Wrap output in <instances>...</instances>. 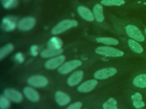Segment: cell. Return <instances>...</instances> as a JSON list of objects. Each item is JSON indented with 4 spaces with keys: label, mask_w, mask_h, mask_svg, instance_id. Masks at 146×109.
Wrapping results in <instances>:
<instances>
[{
    "label": "cell",
    "mask_w": 146,
    "mask_h": 109,
    "mask_svg": "<svg viewBox=\"0 0 146 109\" xmlns=\"http://www.w3.org/2000/svg\"><path fill=\"white\" fill-rule=\"evenodd\" d=\"M96 41L98 43H102L106 45H117L119 41L112 37H100L96 38Z\"/></svg>",
    "instance_id": "cell-21"
},
{
    "label": "cell",
    "mask_w": 146,
    "mask_h": 109,
    "mask_svg": "<svg viewBox=\"0 0 146 109\" xmlns=\"http://www.w3.org/2000/svg\"><path fill=\"white\" fill-rule=\"evenodd\" d=\"M65 58L66 57L64 56L59 55L57 57L47 60L45 62L44 66L47 69H55L62 65V64L65 61Z\"/></svg>",
    "instance_id": "cell-9"
},
{
    "label": "cell",
    "mask_w": 146,
    "mask_h": 109,
    "mask_svg": "<svg viewBox=\"0 0 146 109\" xmlns=\"http://www.w3.org/2000/svg\"><path fill=\"white\" fill-rule=\"evenodd\" d=\"M36 24V19L31 16H27L21 19L18 23V28L23 31L31 30Z\"/></svg>",
    "instance_id": "cell-6"
},
{
    "label": "cell",
    "mask_w": 146,
    "mask_h": 109,
    "mask_svg": "<svg viewBox=\"0 0 146 109\" xmlns=\"http://www.w3.org/2000/svg\"><path fill=\"white\" fill-rule=\"evenodd\" d=\"M55 98L56 102L60 106H66L71 102L70 97L66 93L61 91L56 92Z\"/></svg>",
    "instance_id": "cell-14"
},
{
    "label": "cell",
    "mask_w": 146,
    "mask_h": 109,
    "mask_svg": "<svg viewBox=\"0 0 146 109\" xmlns=\"http://www.w3.org/2000/svg\"><path fill=\"white\" fill-rule=\"evenodd\" d=\"M63 52V50L62 49L55 50L52 49H46L43 50L40 53V56L43 58H48L54 57L57 55H59L61 53H62Z\"/></svg>",
    "instance_id": "cell-17"
},
{
    "label": "cell",
    "mask_w": 146,
    "mask_h": 109,
    "mask_svg": "<svg viewBox=\"0 0 146 109\" xmlns=\"http://www.w3.org/2000/svg\"><path fill=\"white\" fill-rule=\"evenodd\" d=\"M95 52L99 54L108 57H120L124 55L123 51L108 46L98 47L95 49Z\"/></svg>",
    "instance_id": "cell-2"
},
{
    "label": "cell",
    "mask_w": 146,
    "mask_h": 109,
    "mask_svg": "<svg viewBox=\"0 0 146 109\" xmlns=\"http://www.w3.org/2000/svg\"><path fill=\"white\" fill-rule=\"evenodd\" d=\"M117 73V70L114 68H106L96 71L94 77L98 79H105L114 76Z\"/></svg>",
    "instance_id": "cell-10"
},
{
    "label": "cell",
    "mask_w": 146,
    "mask_h": 109,
    "mask_svg": "<svg viewBox=\"0 0 146 109\" xmlns=\"http://www.w3.org/2000/svg\"><path fill=\"white\" fill-rule=\"evenodd\" d=\"M98 84L96 79H90L83 82L78 87V91L81 93H88L95 89Z\"/></svg>",
    "instance_id": "cell-11"
},
{
    "label": "cell",
    "mask_w": 146,
    "mask_h": 109,
    "mask_svg": "<svg viewBox=\"0 0 146 109\" xmlns=\"http://www.w3.org/2000/svg\"><path fill=\"white\" fill-rule=\"evenodd\" d=\"M133 105L136 108H140L145 106L144 102L142 100V95L140 93H136L131 96Z\"/></svg>",
    "instance_id": "cell-19"
},
{
    "label": "cell",
    "mask_w": 146,
    "mask_h": 109,
    "mask_svg": "<svg viewBox=\"0 0 146 109\" xmlns=\"http://www.w3.org/2000/svg\"><path fill=\"white\" fill-rule=\"evenodd\" d=\"M125 32L128 36L139 41H143L144 37L140 30L135 26L128 25L125 28Z\"/></svg>",
    "instance_id": "cell-7"
},
{
    "label": "cell",
    "mask_w": 146,
    "mask_h": 109,
    "mask_svg": "<svg viewBox=\"0 0 146 109\" xmlns=\"http://www.w3.org/2000/svg\"><path fill=\"white\" fill-rule=\"evenodd\" d=\"M145 35H146V28H145Z\"/></svg>",
    "instance_id": "cell-31"
},
{
    "label": "cell",
    "mask_w": 146,
    "mask_h": 109,
    "mask_svg": "<svg viewBox=\"0 0 146 109\" xmlns=\"http://www.w3.org/2000/svg\"><path fill=\"white\" fill-rule=\"evenodd\" d=\"M103 109H117V101L113 98H110L103 104Z\"/></svg>",
    "instance_id": "cell-24"
},
{
    "label": "cell",
    "mask_w": 146,
    "mask_h": 109,
    "mask_svg": "<svg viewBox=\"0 0 146 109\" xmlns=\"http://www.w3.org/2000/svg\"><path fill=\"white\" fill-rule=\"evenodd\" d=\"M17 25V18L14 16L5 17L2 22L1 28L3 31L9 32L14 30Z\"/></svg>",
    "instance_id": "cell-5"
},
{
    "label": "cell",
    "mask_w": 146,
    "mask_h": 109,
    "mask_svg": "<svg viewBox=\"0 0 146 109\" xmlns=\"http://www.w3.org/2000/svg\"><path fill=\"white\" fill-rule=\"evenodd\" d=\"M15 59L17 62L19 63H22L24 61L25 57L23 54L22 53H17L15 56Z\"/></svg>",
    "instance_id": "cell-29"
},
{
    "label": "cell",
    "mask_w": 146,
    "mask_h": 109,
    "mask_svg": "<svg viewBox=\"0 0 146 109\" xmlns=\"http://www.w3.org/2000/svg\"><path fill=\"white\" fill-rule=\"evenodd\" d=\"M82 61L79 60H74L65 62L58 69L59 73L62 74H66L82 65Z\"/></svg>",
    "instance_id": "cell-4"
},
{
    "label": "cell",
    "mask_w": 146,
    "mask_h": 109,
    "mask_svg": "<svg viewBox=\"0 0 146 109\" xmlns=\"http://www.w3.org/2000/svg\"><path fill=\"white\" fill-rule=\"evenodd\" d=\"M27 83L31 86L40 88L46 86L48 83V80L44 76L34 75L28 78Z\"/></svg>",
    "instance_id": "cell-3"
},
{
    "label": "cell",
    "mask_w": 146,
    "mask_h": 109,
    "mask_svg": "<svg viewBox=\"0 0 146 109\" xmlns=\"http://www.w3.org/2000/svg\"><path fill=\"white\" fill-rule=\"evenodd\" d=\"M10 100L5 95H1L0 97V108L1 109H9L10 107Z\"/></svg>",
    "instance_id": "cell-27"
},
{
    "label": "cell",
    "mask_w": 146,
    "mask_h": 109,
    "mask_svg": "<svg viewBox=\"0 0 146 109\" xmlns=\"http://www.w3.org/2000/svg\"><path fill=\"white\" fill-rule=\"evenodd\" d=\"M83 77V72L82 70H78L74 72L67 79V83L70 86H74L79 84Z\"/></svg>",
    "instance_id": "cell-12"
},
{
    "label": "cell",
    "mask_w": 146,
    "mask_h": 109,
    "mask_svg": "<svg viewBox=\"0 0 146 109\" xmlns=\"http://www.w3.org/2000/svg\"><path fill=\"white\" fill-rule=\"evenodd\" d=\"M78 12L80 16L87 21H92L94 19V15L91 11L84 6H79L78 7Z\"/></svg>",
    "instance_id": "cell-15"
},
{
    "label": "cell",
    "mask_w": 146,
    "mask_h": 109,
    "mask_svg": "<svg viewBox=\"0 0 146 109\" xmlns=\"http://www.w3.org/2000/svg\"><path fill=\"white\" fill-rule=\"evenodd\" d=\"M139 109H141V108H139Z\"/></svg>",
    "instance_id": "cell-32"
},
{
    "label": "cell",
    "mask_w": 146,
    "mask_h": 109,
    "mask_svg": "<svg viewBox=\"0 0 146 109\" xmlns=\"http://www.w3.org/2000/svg\"><path fill=\"white\" fill-rule=\"evenodd\" d=\"M4 95L10 100L15 103H20L23 100V95L19 91L13 89L7 88L3 91Z\"/></svg>",
    "instance_id": "cell-8"
},
{
    "label": "cell",
    "mask_w": 146,
    "mask_h": 109,
    "mask_svg": "<svg viewBox=\"0 0 146 109\" xmlns=\"http://www.w3.org/2000/svg\"><path fill=\"white\" fill-rule=\"evenodd\" d=\"M3 7L6 9L15 7L18 4V0H1Z\"/></svg>",
    "instance_id": "cell-26"
},
{
    "label": "cell",
    "mask_w": 146,
    "mask_h": 109,
    "mask_svg": "<svg viewBox=\"0 0 146 109\" xmlns=\"http://www.w3.org/2000/svg\"><path fill=\"white\" fill-rule=\"evenodd\" d=\"M103 7L100 4H96L95 5L93 9L94 15L97 21L102 22L104 19V16L103 12Z\"/></svg>",
    "instance_id": "cell-18"
},
{
    "label": "cell",
    "mask_w": 146,
    "mask_h": 109,
    "mask_svg": "<svg viewBox=\"0 0 146 109\" xmlns=\"http://www.w3.org/2000/svg\"><path fill=\"white\" fill-rule=\"evenodd\" d=\"M31 54L33 56H36L38 54V47L36 45H33L30 48Z\"/></svg>",
    "instance_id": "cell-30"
},
{
    "label": "cell",
    "mask_w": 146,
    "mask_h": 109,
    "mask_svg": "<svg viewBox=\"0 0 146 109\" xmlns=\"http://www.w3.org/2000/svg\"><path fill=\"white\" fill-rule=\"evenodd\" d=\"M14 48L13 44L11 43L7 44L2 47L0 49V60H2L9 53H11L13 51Z\"/></svg>",
    "instance_id": "cell-23"
},
{
    "label": "cell",
    "mask_w": 146,
    "mask_h": 109,
    "mask_svg": "<svg viewBox=\"0 0 146 109\" xmlns=\"http://www.w3.org/2000/svg\"><path fill=\"white\" fill-rule=\"evenodd\" d=\"M78 26V22L75 20L66 19L58 23L51 30V33L56 35L62 33L68 30L76 27Z\"/></svg>",
    "instance_id": "cell-1"
},
{
    "label": "cell",
    "mask_w": 146,
    "mask_h": 109,
    "mask_svg": "<svg viewBox=\"0 0 146 109\" xmlns=\"http://www.w3.org/2000/svg\"><path fill=\"white\" fill-rule=\"evenodd\" d=\"M128 44L130 49L137 53H141L143 52V48L141 45L133 39H129L128 41Z\"/></svg>",
    "instance_id": "cell-22"
},
{
    "label": "cell",
    "mask_w": 146,
    "mask_h": 109,
    "mask_svg": "<svg viewBox=\"0 0 146 109\" xmlns=\"http://www.w3.org/2000/svg\"><path fill=\"white\" fill-rule=\"evenodd\" d=\"M133 84L137 87H146V74H141L136 76L133 80Z\"/></svg>",
    "instance_id": "cell-20"
},
{
    "label": "cell",
    "mask_w": 146,
    "mask_h": 109,
    "mask_svg": "<svg viewBox=\"0 0 146 109\" xmlns=\"http://www.w3.org/2000/svg\"><path fill=\"white\" fill-rule=\"evenodd\" d=\"M63 45L62 40L58 37H51L48 41L47 47L49 49L58 50L62 49V47Z\"/></svg>",
    "instance_id": "cell-16"
},
{
    "label": "cell",
    "mask_w": 146,
    "mask_h": 109,
    "mask_svg": "<svg viewBox=\"0 0 146 109\" xmlns=\"http://www.w3.org/2000/svg\"><path fill=\"white\" fill-rule=\"evenodd\" d=\"M82 106V103L80 102H77L68 106L66 109H80Z\"/></svg>",
    "instance_id": "cell-28"
},
{
    "label": "cell",
    "mask_w": 146,
    "mask_h": 109,
    "mask_svg": "<svg viewBox=\"0 0 146 109\" xmlns=\"http://www.w3.org/2000/svg\"><path fill=\"white\" fill-rule=\"evenodd\" d=\"M125 3L124 0H102L101 1V4L104 6H121Z\"/></svg>",
    "instance_id": "cell-25"
},
{
    "label": "cell",
    "mask_w": 146,
    "mask_h": 109,
    "mask_svg": "<svg viewBox=\"0 0 146 109\" xmlns=\"http://www.w3.org/2000/svg\"><path fill=\"white\" fill-rule=\"evenodd\" d=\"M23 93L26 97L32 102H38L40 99L39 93L35 89L30 86L25 87L23 89Z\"/></svg>",
    "instance_id": "cell-13"
}]
</instances>
